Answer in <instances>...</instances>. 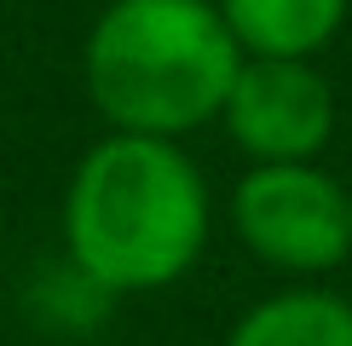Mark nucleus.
Instances as JSON below:
<instances>
[{
	"label": "nucleus",
	"instance_id": "nucleus-1",
	"mask_svg": "<svg viewBox=\"0 0 352 346\" xmlns=\"http://www.w3.org/2000/svg\"><path fill=\"white\" fill-rule=\"evenodd\" d=\"M208 242V185L173 139L110 133L76 162L64 191L69 266L104 295L168 288Z\"/></svg>",
	"mask_w": 352,
	"mask_h": 346
},
{
	"label": "nucleus",
	"instance_id": "nucleus-2",
	"mask_svg": "<svg viewBox=\"0 0 352 346\" xmlns=\"http://www.w3.org/2000/svg\"><path fill=\"white\" fill-rule=\"evenodd\" d=\"M243 47L214 0H110L81 52V76L116 133L179 139L214 122Z\"/></svg>",
	"mask_w": 352,
	"mask_h": 346
},
{
	"label": "nucleus",
	"instance_id": "nucleus-6",
	"mask_svg": "<svg viewBox=\"0 0 352 346\" xmlns=\"http://www.w3.org/2000/svg\"><path fill=\"white\" fill-rule=\"evenodd\" d=\"M226 346H352V300L329 288H283L243 312Z\"/></svg>",
	"mask_w": 352,
	"mask_h": 346
},
{
	"label": "nucleus",
	"instance_id": "nucleus-5",
	"mask_svg": "<svg viewBox=\"0 0 352 346\" xmlns=\"http://www.w3.org/2000/svg\"><path fill=\"white\" fill-rule=\"evenodd\" d=\"M243 58H312L346 23V0H214Z\"/></svg>",
	"mask_w": 352,
	"mask_h": 346
},
{
	"label": "nucleus",
	"instance_id": "nucleus-3",
	"mask_svg": "<svg viewBox=\"0 0 352 346\" xmlns=\"http://www.w3.org/2000/svg\"><path fill=\"white\" fill-rule=\"evenodd\" d=\"M237 237L277 271H335L352 254V208L346 191L312 162H254L231 196Z\"/></svg>",
	"mask_w": 352,
	"mask_h": 346
},
{
	"label": "nucleus",
	"instance_id": "nucleus-7",
	"mask_svg": "<svg viewBox=\"0 0 352 346\" xmlns=\"http://www.w3.org/2000/svg\"><path fill=\"white\" fill-rule=\"evenodd\" d=\"M346 208H352V191H346Z\"/></svg>",
	"mask_w": 352,
	"mask_h": 346
},
{
	"label": "nucleus",
	"instance_id": "nucleus-4",
	"mask_svg": "<svg viewBox=\"0 0 352 346\" xmlns=\"http://www.w3.org/2000/svg\"><path fill=\"white\" fill-rule=\"evenodd\" d=\"M219 122L254 162H312L335 133V86L312 58H243Z\"/></svg>",
	"mask_w": 352,
	"mask_h": 346
}]
</instances>
